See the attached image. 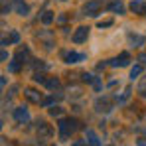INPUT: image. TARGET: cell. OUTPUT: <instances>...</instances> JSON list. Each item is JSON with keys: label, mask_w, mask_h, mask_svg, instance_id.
Here are the masks:
<instances>
[{"label": "cell", "mask_w": 146, "mask_h": 146, "mask_svg": "<svg viewBox=\"0 0 146 146\" xmlns=\"http://www.w3.org/2000/svg\"><path fill=\"white\" fill-rule=\"evenodd\" d=\"M140 73H142V65H134V67L130 69V79H136Z\"/></svg>", "instance_id": "cell-20"}, {"label": "cell", "mask_w": 146, "mask_h": 146, "mask_svg": "<svg viewBox=\"0 0 146 146\" xmlns=\"http://www.w3.org/2000/svg\"><path fill=\"white\" fill-rule=\"evenodd\" d=\"M99 10H101V0H91V2H87V4L83 6V12H85L87 16H97Z\"/></svg>", "instance_id": "cell-3"}, {"label": "cell", "mask_w": 146, "mask_h": 146, "mask_svg": "<svg viewBox=\"0 0 146 146\" xmlns=\"http://www.w3.org/2000/svg\"><path fill=\"white\" fill-rule=\"evenodd\" d=\"M38 38H40V40H46V48L51 49V46H53V42H51V32H40Z\"/></svg>", "instance_id": "cell-15"}, {"label": "cell", "mask_w": 146, "mask_h": 146, "mask_svg": "<svg viewBox=\"0 0 146 146\" xmlns=\"http://www.w3.org/2000/svg\"><path fill=\"white\" fill-rule=\"evenodd\" d=\"M77 124H79V122L75 121V119H61V121L57 122V128H59V132H61V138L71 136L73 132L79 128Z\"/></svg>", "instance_id": "cell-1"}, {"label": "cell", "mask_w": 146, "mask_h": 146, "mask_svg": "<svg viewBox=\"0 0 146 146\" xmlns=\"http://www.w3.org/2000/svg\"><path fill=\"white\" fill-rule=\"evenodd\" d=\"M57 22H59V24H63V22H67V16H59V18H57Z\"/></svg>", "instance_id": "cell-27"}, {"label": "cell", "mask_w": 146, "mask_h": 146, "mask_svg": "<svg viewBox=\"0 0 146 146\" xmlns=\"http://www.w3.org/2000/svg\"><path fill=\"white\" fill-rule=\"evenodd\" d=\"M20 65H22V63H20L18 59H14V61H12V63L8 65V71H10V73H16V71H20Z\"/></svg>", "instance_id": "cell-19"}, {"label": "cell", "mask_w": 146, "mask_h": 146, "mask_svg": "<svg viewBox=\"0 0 146 146\" xmlns=\"http://www.w3.org/2000/svg\"><path fill=\"white\" fill-rule=\"evenodd\" d=\"M113 22L111 20H105V22H99V28H107V26H111Z\"/></svg>", "instance_id": "cell-25"}, {"label": "cell", "mask_w": 146, "mask_h": 146, "mask_svg": "<svg viewBox=\"0 0 146 146\" xmlns=\"http://www.w3.org/2000/svg\"><path fill=\"white\" fill-rule=\"evenodd\" d=\"M138 59H140V61L146 65V53H140V55H138Z\"/></svg>", "instance_id": "cell-26"}, {"label": "cell", "mask_w": 146, "mask_h": 146, "mask_svg": "<svg viewBox=\"0 0 146 146\" xmlns=\"http://www.w3.org/2000/svg\"><path fill=\"white\" fill-rule=\"evenodd\" d=\"M128 42H130L134 48H138V46H142V44H144V38H142V36H138V34H128Z\"/></svg>", "instance_id": "cell-14"}, {"label": "cell", "mask_w": 146, "mask_h": 146, "mask_svg": "<svg viewBox=\"0 0 146 146\" xmlns=\"http://www.w3.org/2000/svg\"><path fill=\"white\" fill-rule=\"evenodd\" d=\"M138 146H146V138H140L138 140Z\"/></svg>", "instance_id": "cell-28"}, {"label": "cell", "mask_w": 146, "mask_h": 146, "mask_svg": "<svg viewBox=\"0 0 146 146\" xmlns=\"http://www.w3.org/2000/svg\"><path fill=\"white\" fill-rule=\"evenodd\" d=\"M95 109H97L99 113H109V111H111V99L99 97L97 101H95Z\"/></svg>", "instance_id": "cell-9"}, {"label": "cell", "mask_w": 146, "mask_h": 146, "mask_svg": "<svg viewBox=\"0 0 146 146\" xmlns=\"http://www.w3.org/2000/svg\"><path fill=\"white\" fill-rule=\"evenodd\" d=\"M87 140H89V144H91V146H99V144H101L99 136L93 132V130H87Z\"/></svg>", "instance_id": "cell-16"}, {"label": "cell", "mask_w": 146, "mask_h": 146, "mask_svg": "<svg viewBox=\"0 0 146 146\" xmlns=\"http://www.w3.org/2000/svg\"><path fill=\"white\" fill-rule=\"evenodd\" d=\"M109 10H113V12H119V14H124V4H122L121 0H115V2H111L109 4Z\"/></svg>", "instance_id": "cell-13"}, {"label": "cell", "mask_w": 146, "mask_h": 146, "mask_svg": "<svg viewBox=\"0 0 146 146\" xmlns=\"http://www.w3.org/2000/svg\"><path fill=\"white\" fill-rule=\"evenodd\" d=\"M12 8H14L16 14H20V16H26V14L30 12V6L26 4L24 0H12Z\"/></svg>", "instance_id": "cell-7"}, {"label": "cell", "mask_w": 146, "mask_h": 146, "mask_svg": "<svg viewBox=\"0 0 146 146\" xmlns=\"http://www.w3.org/2000/svg\"><path fill=\"white\" fill-rule=\"evenodd\" d=\"M85 57H87L85 53H75V51L63 53V59H65V63H77V61H83Z\"/></svg>", "instance_id": "cell-10"}, {"label": "cell", "mask_w": 146, "mask_h": 146, "mask_svg": "<svg viewBox=\"0 0 146 146\" xmlns=\"http://www.w3.org/2000/svg\"><path fill=\"white\" fill-rule=\"evenodd\" d=\"M14 119L20 122V124L28 122V121H30V113H28V109H26V107H18V109L14 111Z\"/></svg>", "instance_id": "cell-6"}, {"label": "cell", "mask_w": 146, "mask_h": 146, "mask_svg": "<svg viewBox=\"0 0 146 146\" xmlns=\"http://www.w3.org/2000/svg\"><path fill=\"white\" fill-rule=\"evenodd\" d=\"M38 136H40V140H48L49 136H51V128L44 121L38 122Z\"/></svg>", "instance_id": "cell-8"}, {"label": "cell", "mask_w": 146, "mask_h": 146, "mask_svg": "<svg viewBox=\"0 0 146 146\" xmlns=\"http://www.w3.org/2000/svg\"><path fill=\"white\" fill-rule=\"evenodd\" d=\"M128 61H130V55H128L126 51H122L119 57L111 59V63H109V65H113V67H126V65H128Z\"/></svg>", "instance_id": "cell-5"}, {"label": "cell", "mask_w": 146, "mask_h": 146, "mask_svg": "<svg viewBox=\"0 0 146 146\" xmlns=\"http://www.w3.org/2000/svg\"><path fill=\"white\" fill-rule=\"evenodd\" d=\"M46 87L51 89V91H53V89H59V79H57V77H49L48 83H46Z\"/></svg>", "instance_id": "cell-17"}, {"label": "cell", "mask_w": 146, "mask_h": 146, "mask_svg": "<svg viewBox=\"0 0 146 146\" xmlns=\"http://www.w3.org/2000/svg\"><path fill=\"white\" fill-rule=\"evenodd\" d=\"M24 97L30 101V103H36V105H40V103H44V99H42V93H38L36 89H32V87H26L24 89Z\"/></svg>", "instance_id": "cell-2"}, {"label": "cell", "mask_w": 146, "mask_h": 146, "mask_svg": "<svg viewBox=\"0 0 146 146\" xmlns=\"http://www.w3.org/2000/svg\"><path fill=\"white\" fill-rule=\"evenodd\" d=\"M42 22H44V24H49V22H53V14H51V12H44V16H42Z\"/></svg>", "instance_id": "cell-21"}, {"label": "cell", "mask_w": 146, "mask_h": 146, "mask_svg": "<svg viewBox=\"0 0 146 146\" xmlns=\"http://www.w3.org/2000/svg\"><path fill=\"white\" fill-rule=\"evenodd\" d=\"M61 113H63V109H59V107H51V109H49V115H51V117H59Z\"/></svg>", "instance_id": "cell-22"}, {"label": "cell", "mask_w": 146, "mask_h": 146, "mask_svg": "<svg viewBox=\"0 0 146 146\" xmlns=\"http://www.w3.org/2000/svg\"><path fill=\"white\" fill-rule=\"evenodd\" d=\"M10 42H12V44H18V42H20V34H18V32H12V34H10Z\"/></svg>", "instance_id": "cell-23"}, {"label": "cell", "mask_w": 146, "mask_h": 146, "mask_svg": "<svg viewBox=\"0 0 146 146\" xmlns=\"http://www.w3.org/2000/svg\"><path fill=\"white\" fill-rule=\"evenodd\" d=\"M83 81H85V83H93L95 79H93V75H89V73H83Z\"/></svg>", "instance_id": "cell-24"}, {"label": "cell", "mask_w": 146, "mask_h": 146, "mask_svg": "<svg viewBox=\"0 0 146 146\" xmlns=\"http://www.w3.org/2000/svg\"><path fill=\"white\" fill-rule=\"evenodd\" d=\"M14 59H18L20 63L28 61V59H30V49L28 48H20L18 51H16V57H14Z\"/></svg>", "instance_id": "cell-12"}, {"label": "cell", "mask_w": 146, "mask_h": 146, "mask_svg": "<svg viewBox=\"0 0 146 146\" xmlns=\"http://www.w3.org/2000/svg\"><path fill=\"white\" fill-rule=\"evenodd\" d=\"M130 10L134 12V14H146V4L142 0H132V4H130Z\"/></svg>", "instance_id": "cell-11"}, {"label": "cell", "mask_w": 146, "mask_h": 146, "mask_svg": "<svg viewBox=\"0 0 146 146\" xmlns=\"http://www.w3.org/2000/svg\"><path fill=\"white\" fill-rule=\"evenodd\" d=\"M34 81H36V83H42V85H46V83H48V77H46L44 73L36 71V73H34Z\"/></svg>", "instance_id": "cell-18"}, {"label": "cell", "mask_w": 146, "mask_h": 146, "mask_svg": "<svg viewBox=\"0 0 146 146\" xmlns=\"http://www.w3.org/2000/svg\"><path fill=\"white\" fill-rule=\"evenodd\" d=\"M87 36H89V28H87V26H81V28L75 30V34H73V42H75V44H83V42L87 40Z\"/></svg>", "instance_id": "cell-4"}]
</instances>
